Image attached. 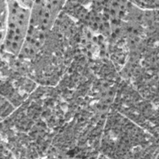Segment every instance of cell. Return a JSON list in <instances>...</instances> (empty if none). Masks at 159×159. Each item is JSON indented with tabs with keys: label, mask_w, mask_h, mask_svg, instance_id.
Segmentation results:
<instances>
[{
	"label": "cell",
	"mask_w": 159,
	"mask_h": 159,
	"mask_svg": "<svg viewBox=\"0 0 159 159\" xmlns=\"http://www.w3.org/2000/svg\"><path fill=\"white\" fill-rule=\"evenodd\" d=\"M7 16L1 34V47L6 52L20 55L30 29L31 9L34 1H6Z\"/></svg>",
	"instance_id": "obj_1"
},
{
	"label": "cell",
	"mask_w": 159,
	"mask_h": 159,
	"mask_svg": "<svg viewBox=\"0 0 159 159\" xmlns=\"http://www.w3.org/2000/svg\"><path fill=\"white\" fill-rule=\"evenodd\" d=\"M63 3V1H34L27 37L41 40L43 34L50 30L53 25Z\"/></svg>",
	"instance_id": "obj_2"
}]
</instances>
